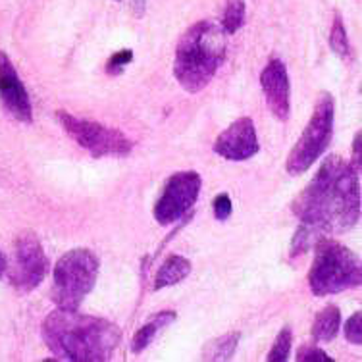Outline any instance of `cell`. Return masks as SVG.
<instances>
[{"instance_id": "1", "label": "cell", "mask_w": 362, "mask_h": 362, "mask_svg": "<svg viewBox=\"0 0 362 362\" xmlns=\"http://www.w3.org/2000/svg\"><path fill=\"white\" fill-rule=\"evenodd\" d=\"M358 170L341 156H327L307 189L293 202L303 226L322 233H343L361 216Z\"/></svg>"}, {"instance_id": "2", "label": "cell", "mask_w": 362, "mask_h": 362, "mask_svg": "<svg viewBox=\"0 0 362 362\" xmlns=\"http://www.w3.org/2000/svg\"><path fill=\"white\" fill-rule=\"evenodd\" d=\"M42 339L56 358L77 362L110 361L122 339L116 324L79 314L71 308H56L42 322Z\"/></svg>"}, {"instance_id": "3", "label": "cell", "mask_w": 362, "mask_h": 362, "mask_svg": "<svg viewBox=\"0 0 362 362\" xmlns=\"http://www.w3.org/2000/svg\"><path fill=\"white\" fill-rule=\"evenodd\" d=\"M226 60V33L212 21H197L175 47L174 76L187 93H199Z\"/></svg>"}, {"instance_id": "4", "label": "cell", "mask_w": 362, "mask_h": 362, "mask_svg": "<svg viewBox=\"0 0 362 362\" xmlns=\"http://www.w3.org/2000/svg\"><path fill=\"white\" fill-rule=\"evenodd\" d=\"M308 286L316 297H326L361 286V262L355 252L332 239H316Z\"/></svg>"}, {"instance_id": "5", "label": "cell", "mask_w": 362, "mask_h": 362, "mask_svg": "<svg viewBox=\"0 0 362 362\" xmlns=\"http://www.w3.org/2000/svg\"><path fill=\"white\" fill-rule=\"evenodd\" d=\"M98 278V258L89 249H74L56 262L50 297L56 307L76 310L95 287Z\"/></svg>"}, {"instance_id": "6", "label": "cell", "mask_w": 362, "mask_h": 362, "mask_svg": "<svg viewBox=\"0 0 362 362\" xmlns=\"http://www.w3.org/2000/svg\"><path fill=\"white\" fill-rule=\"evenodd\" d=\"M334 97L329 93H322L320 97L316 98V106H314L310 122L287 156L286 168L289 174L299 175L307 172L308 168L326 153V148L332 143V135H334Z\"/></svg>"}, {"instance_id": "7", "label": "cell", "mask_w": 362, "mask_h": 362, "mask_svg": "<svg viewBox=\"0 0 362 362\" xmlns=\"http://www.w3.org/2000/svg\"><path fill=\"white\" fill-rule=\"evenodd\" d=\"M56 119L77 145L89 151L97 158L100 156H126L132 153L133 143L118 129L106 127L98 122L77 118L64 110L56 112Z\"/></svg>"}, {"instance_id": "8", "label": "cell", "mask_w": 362, "mask_h": 362, "mask_svg": "<svg viewBox=\"0 0 362 362\" xmlns=\"http://www.w3.org/2000/svg\"><path fill=\"white\" fill-rule=\"evenodd\" d=\"M49 270V258L45 255L39 237L33 231H23L16 237L14 251L10 258V284L16 291L29 293L41 286Z\"/></svg>"}, {"instance_id": "9", "label": "cell", "mask_w": 362, "mask_h": 362, "mask_svg": "<svg viewBox=\"0 0 362 362\" xmlns=\"http://www.w3.org/2000/svg\"><path fill=\"white\" fill-rule=\"evenodd\" d=\"M201 187L202 180L197 172H177L172 175L154 204V220L160 226L177 222L195 204Z\"/></svg>"}, {"instance_id": "10", "label": "cell", "mask_w": 362, "mask_h": 362, "mask_svg": "<svg viewBox=\"0 0 362 362\" xmlns=\"http://www.w3.org/2000/svg\"><path fill=\"white\" fill-rule=\"evenodd\" d=\"M257 127L251 118H239L228 129H223L214 141V153L226 160L243 162L252 158L258 153Z\"/></svg>"}, {"instance_id": "11", "label": "cell", "mask_w": 362, "mask_h": 362, "mask_svg": "<svg viewBox=\"0 0 362 362\" xmlns=\"http://www.w3.org/2000/svg\"><path fill=\"white\" fill-rule=\"evenodd\" d=\"M0 100L18 122L23 124L33 122V108L25 85L21 83L10 56L2 50H0Z\"/></svg>"}, {"instance_id": "12", "label": "cell", "mask_w": 362, "mask_h": 362, "mask_svg": "<svg viewBox=\"0 0 362 362\" xmlns=\"http://www.w3.org/2000/svg\"><path fill=\"white\" fill-rule=\"evenodd\" d=\"M260 85H262L266 105H268L272 114L279 122L289 119V110H291V81H289L287 68L279 58H274V60L266 64V68L260 74Z\"/></svg>"}, {"instance_id": "13", "label": "cell", "mask_w": 362, "mask_h": 362, "mask_svg": "<svg viewBox=\"0 0 362 362\" xmlns=\"http://www.w3.org/2000/svg\"><path fill=\"white\" fill-rule=\"evenodd\" d=\"M189 272H191V262L185 257L180 255H172L166 258L162 266L154 276V289H164V287L175 286L183 279L187 278Z\"/></svg>"}, {"instance_id": "14", "label": "cell", "mask_w": 362, "mask_h": 362, "mask_svg": "<svg viewBox=\"0 0 362 362\" xmlns=\"http://www.w3.org/2000/svg\"><path fill=\"white\" fill-rule=\"evenodd\" d=\"M339 326H341V313H339V308L334 307V305H327L314 318L313 337L320 343L332 341L337 335V332H339Z\"/></svg>"}, {"instance_id": "15", "label": "cell", "mask_w": 362, "mask_h": 362, "mask_svg": "<svg viewBox=\"0 0 362 362\" xmlns=\"http://www.w3.org/2000/svg\"><path fill=\"white\" fill-rule=\"evenodd\" d=\"M174 320H175L174 310H164V313L154 314L153 318L146 322L145 326L141 327L139 332L135 334V337H133V343H132L133 353H141V351H145V349L154 341V337H156V334L160 332L162 327H166L168 324H172Z\"/></svg>"}, {"instance_id": "16", "label": "cell", "mask_w": 362, "mask_h": 362, "mask_svg": "<svg viewBox=\"0 0 362 362\" xmlns=\"http://www.w3.org/2000/svg\"><path fill=\"white\" fill-rule=\"evenodd\" d=\"M241 334L239 332H231V334L220 335L216 339L204 345L202 349V358L204 361H230L233 353H235L237 345H239Z\"/></svg>"}, {"instance_id": "17", "label": "cell", "mask_w": 362, "mask_h": 362, "mask_svg": "<svg viewBox=\"0 0 362 362\" xmlns=\"http://www.w3.org/2000/svg\"><path fill=\"white\" fill-rule=\"evenodd\" d=\"M245 23V0H226L222 14V31L226 35H233Z\"/></svg>"}, {"instance_id": "18", "label": "cell", "mask_w": 362, "mask_h": 362, "mask_svg": "<svg viewBox=\"0 0 362 362\" xmlns=\"http://www.w3.org/2000/svg\"><path fill=\"white\" fill-rule=\"evenodd\" d=\"M329 47H332V50H334L335 54L341 56L343 60H347L349 56H351L347 31H345L343 18L339 12H335L334 23H332V29H329Z\"/></svg>"}, {"instance_id": "19", "label": "cell", "mask_w": 362, "mask_h": 362, "mask_svg": "<svg viewBox=\"0 0 362 362\" xmlns=\"http://www.w3.org/2000/svg\"><path fill=\"white\" fill-rule=\"evenodd\" d=\"M291 327H281V332L276 337V341L272 345L270 353H268V361L270 362H286L289 358V351H291Z\"/></svg>"}, {"instance_id": "20", "label": "cell", "mask_w": 362, "mask_h": 362, "mask_svg": "<svg viewBox=\"0 0 362 362\" xmlns=\"http://www.w3.org/2000/svg\"><path fill=\"white\" fill-rule=\"evenodd\" d=\"M297 361L303 362H316V361H324V362H332V356L326 355L322 349L314 347V345H300L299 353H297Z\"/></svg>"}, {"instance_id": "21", "label": "cell", "mask_w": 362, "mask_h": 362, "mask_svg": "<svg viewBox=\"0 0 362 362\" xmlns=\"http://www.w3.org/2000/svg\"><path fill=\"white\" fill-rule=\"evenodd\" d=\"M345 337L349 343L353 345H361L362 343V332H361V313H355L345 324Z\"/></svg>"}, {"instance_id": "22", "label": "cell", "mask_w": 362, "mask_h": 362, "mask_svg": "<svg viewBox=\"0 0 362 362\" xmlns=\"http://www.w3.org/2000/svg\"><path fill=\"white\" fill-rule=\"evenodd\" d=\"M133 60V52L132 50H119L116 54L110 56V60L106 64V71L108 74H119V71L124 70V66Z\"/></svg>"}, {"instance_id": "23", "label": "cell", "mask_w": 362, "mask_h": 362, "mask_svg": "<svg viewBox=\"0 0 362 362\" xmlns=\"http://www.w3.org/2000/svg\"><path fill=\"white\" fill-rule=\"evenodd\" d=\"M214 216H216V220H220V222H223V220H228V218L231 216V199L226 193H220V195L214 199Z\"/></svg>"}, {"instance_id": "24", "label": "cell", "mask_w": 362, "mask_h": 362, "mask_svg": "<svg viewBox=\"0 0 362 362\" xmlns=\"http://www.w3.org/2000/svg\"><path fill=\"white\" fill-rule=\"evenodd\" d=\"M353 166L361 172V133H356L355 143H353Z\"/></svg>"}, {"instance_id": "25", "label": "cell", "mask_w": 362, "mask_h": 362, "mask_svg": "<svg viewBox=\"0 0 362 362\" xmlns=\"http://www.w3.org/2000/svg\"><path fill=\"white\" fill-rule=\"evenodd\" d=\"M4 272H6V258L2 255V251H0V278H2Z\"/></svg>"}]
</instances>
